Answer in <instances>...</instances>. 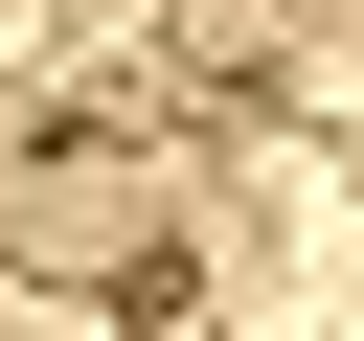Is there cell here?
I'll return each mask as SVG.
<instances>
[{"instance_id":"obj_2","label":"cell","mask_w":364,"mask_h":341,"mask_svg":"<svg viewBox=\"0 0 364 341\" xmlns=\"http://www.w3.org/2000/svg\"><path fill=\"white\" fill-rule=\"evenodd\" d=\"M273 23H296V0H159V45H182V68H273Z\"/></svg>"},{"instance_id":"obj_3","label":"cell","mask_w":364,"mask_h":341,"mask_svg":"<svg viewBox=\"0 0 364 341\" xmlns=\"http://www.w3.org/2000/svg\"><path fill=\"white\" fill-rule=\"evenodd\" d=\"M318 23H341V45H364V0H318Z\"/></svg>"},{"instance_id":"obj_1","label":"cell","mask_w":364,"mask_h":341,"mask_svg":"<svg viewBox=\"0 0 364 341\" xmlns=\"http://www.w3.org/2000/svg\"><path fill=\"white\" fill-rule=\"evenodd\" d=\"M0 273H46V296H136V318H159V296H182V182L114 159V136H68V159L23 136V182H0Z\"/></svg>"}]
</instances>
